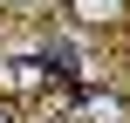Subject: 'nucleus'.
Listing matches in <instances>:
<instances>
[{
    "label": "nucleus",
    "mask_w": 130,
    "mask_h": 123,
    "mask_svg": "<svg viewBox=\"0 0 130 123\" xmlns=\"http://www.w3.org/2000/svg\"><path fill=\"white\" fill-rule=\"evenodd\" d=\"M0 123H7V110H0Z\"/></svg>",
    "instance_id": "nucleus-3"
},
{
    "label": "nucleus",
    "mask_w": 130,
    "mask_h": 123,
    "mask_svg": "<svg viewBox=\"0 0 130 123\" xmlns=\"http://www.w3.org/2000/svg\"><path fill=\"white\" fill-rule=\"evenodd\" d=\"M48 82H55L48 62H0V96H34V89H48Z\"/></svg>",
    "instance_id": "nucleus-1"
},
{
    "label": "nucleus",
    "mask_w": 130,
    "mask_h": 123,
    "mask_svg": "<svg viewBox=\"0 0 130 123\" xmlns=\"http://www.w3.org/2000/svg\"><path fill=\"white\" fill-rule=\"evenodd\" d=\"M75 27H123L130 21V0H62Z\"/></svg>",
    "instance_id": "nucleus-2"
}]
</instances>
